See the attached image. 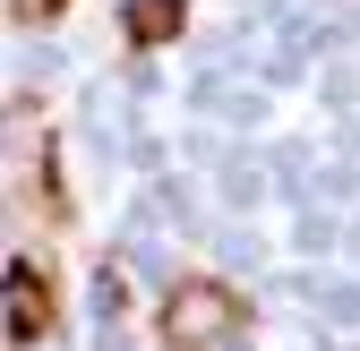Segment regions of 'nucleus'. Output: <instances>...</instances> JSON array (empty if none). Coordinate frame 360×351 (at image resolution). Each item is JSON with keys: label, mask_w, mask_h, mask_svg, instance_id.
Instances as JSON below:
<instances>
[{"label": "nucleus", "mask_w": 360, "mask_h": 351, "mask_svg": "<svg viewBox=\"0 0 360 351\" xmlns=\"http://www.w3.org/2000/svg\"><path fill=\"white\" fill-rule=\"evenodd\" d=\"M155 334H163V351H232L249 334V300L232 283H214V274H189V283L163 291Z\"/></svg>", "instance_id": "f257e3e1"}, {"label": "nucleus", "mask_w": 360, "mask_h": 351, "mask_svg": "<svg viewBox=\"0 0 360 351\" xmlns=\"http://www.w3.org/2000/svg\"><path fill=\"white\" fill-rule=\"evenodd\" d=\"M0 317H9V343H43L52 334V274L34 257H9V291H0Z\"/></svg>", "instance_id": "f03ea898"}, {"label": "nucleus", "mask_w": 360, "mask_h": 351, "mask_svg": "<svg viewBox=\"0 0 360 351\" xmlns=\"http://www.w3.org/2000/svg\"><path fill=\"white\" fill-rule=\"evenodd\" d=\"M180 26H189V9H180V0H129V9H120L129 52H163V43H180Z\"/></svg>", "instance_id": "7ed1b4c3"}, {"label": "nucleus", "mask_w": 360, "mask_h": 351, "mask_svg": "<svg viewBox=\"0 0 360 351\" xmlns=\"http://www.w3.org/2000/svg\"><path fill=\"white\" fill-rule=\"evenodd\" d=\"M60 9H69V0H9V18H18V26H52Z\"/></svg>", "instance_id": "20e7f679"}]
</instances>
